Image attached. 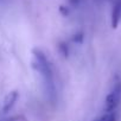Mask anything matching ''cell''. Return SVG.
I'll list each match as a JSON object with an SVG mask.
<instances>
[{"label": "cell", "instance_id": "6da1fadb", "mask_svg": "<svg viewBox=\"0 0 121 121\" xmlns=\"http://www.w3.org/2000/svg\"><path fill=\"white\" fill-rule=\"evenodd\" d=\"M32 55H33V59H32V68L40 74L44 84H45V89L46 93L49 94L50 99L53 101L56 97V91H55V83H53V73H52V68L51 64L49 62V59L46 58V56L44 55V52L39 49H33L32 50Z\"/></svg>", "mask_w": 121, "mask_h": 121}, {"label": "cell", "instance_id": "52a82bcc", "mask_svg": "<svg viewBox=\"0 0 121 121\" xmlns=\"http://www.w3.org/2000/svg\"><path fill=\"white\" fill-rule=\"evenodd\" d=\"M99 121H116V116H115V113H107L106 115H103Z\"/></svg>", "mask_w": 121, "mask_h": 121}, {"label": "cell", "instance_id": "277c9868", "mask_svg": "<svg viewBox=\"0 0 121 121\" xmlns=\"http://www.w3.org/2000/svg\"><path fill=\"white\" fill-rule=\"evenodd\" d=\"M121 20V0H115L112 10V27L116 29Z\"/></svg>", "mask_w": 121, "mask_h": 121}, {"label": "cell", "instance_id": "7a4b0ae2", "mask_svg": "<svg viewBox=\"0 0 121 121\" xmlns=\"http://www.w3.org/2000/svg\"><path fill=\"white\" fill-rule=\"evenodd\" d=\"M120 95H121V88H120V86H117L114 90H112L107 95L106 102H104V110L107 113H113L116 109V107H117V104L120 102Z\"/></svg>", "mask_w": 121, "mask_h": 121}, {"label": "cell", "instance_id": "8992f818", "mask_svg": "<svg viewBox=\"0 0 121 121\" xmlns=\"http://www.w3.org/2000/svg\"><path fill=\"white\" fill-rule=\"evenodd\" d=\"M83 39H84L83 32H77V33H75L74 37H73V42L76 43V44H82V43H83Z\"/></svg>", "mask_w": 121, "mask_h": 121}, {"label": "cell", "instance_id": "5b68a950", "mask_svg": "<svg viewBox=\"0 0 121 121\" xmlns=\"http://www.w3.org/2000/svg\"><path fill=\"white\" fill-rule=\"evenodd\" d=\"M57 49H58L59 55H62L63 58H68L69 57V48H68V44L67 43L59 42L58 45H57Z\"/></svg>", "mask_w": 121, "mask_h": 121}, {"label": "cell", "instance_id": "3957f363", "mask_svg": "<svg viewBox=\"0 0 121 121\" xmlns=\"http://www.w3.org/2000/svg\"><path fill=\"white\" fill-rule=\"evenodd\" d=\"M17 100H18V91L14 90V91L9 93V94L5 96L4 102H3V112H4V113H9V112L13 108V106L16 104Z\"/></svg>", "mask_w": 121, "mask_h": 121}]
</instances>
